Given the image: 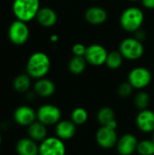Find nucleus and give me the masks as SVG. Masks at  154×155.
I'll use <instances>...</instances> for the list:
<instances>
[{"label": "nucleus", "instance_id": "1", "mask_svg": "<svg viewBox=\"0 0 154 155\" xmlns=\"http://www.w3.org/2000/svg\"><path fill=\"white\" fill-rule=\"evenodd\" d=\"M26 74L33 79H41L47 75L51 69V60L44 52L32 54L26 63Z\"/></svg>", "mask_w": 154, "mask_h": 155}, {"label": "nucleus", "instance_id": "2", "mask_svg": "<svg viewBox=\"0 0 154 155\" xmlns=\"http://www.w3.org/2000/svg\"><path fill=\"white\" fill-rule=\"evenodd\" d=\"M40 8V0H14L12 5L15 18L25 23L35 19Z\"/></svg>", "mask_w": 154, "mask_h": 155}, {"label": "nucleus", "instance_id": "3", "mask_svg": "<svg viewBox=\"0 0 154 155\" xmlns=\"http://www.w3.org/2000/svg\"><path fill=\"white\" fill-rule=\"evenodd\" d=\"M144 21L143 11L137 6H130L124 9L120 16L122 28L128 33H135L141 29Z\"/></svg>", "mask_w": 154, "mask_h": 155}, {"label": "nucleus", "instance_id": "4", "mask_svg": "<svg viewBox=\"0 0 154 155\" xmlns=\"http://www.w3.org/2000/svg\"><path fill=\"white\" fill-rule=\"evenodd\" d=\"M119 51L124 59L137 61L143 57L144 54V46L143 42L136 37H127L121 42Z\"/></svg>", "mask_w": 154, "mask_h": 155}, {"label": "nucleus", "instance_id": "5", "mask_svg": "<svg viewBox=\"0 0 154 155\" xmlns=\"http://www.w3.org/2000/svg\"><path fill=\"white\" fill-rule=\"evenodd\" d=\"M127 81L134 90L141 91L151 84L152 81V74L148 68L143 66H137L129 72Z\"/></svg>", "mask_w": 154, "mask_h": 155}, {"label": "nucleus", "instance_id": "6", "mask_svg": "<svg viewBox=\"0 0 154 155\" xmlns=\"http://www.w3.org/2000/svg\"><path fill=\"white\" fill-rule=\"evenodd\" d=\"M36 118L45 126H53L62 120V111L55 104H44L37 109Z\"/></svg>", "mask_w": 154, "mask_h": 155}, {"label": "nucleus", "instance_id": "7", "mask_svg": "<svg viewBox=\"0 0 154 155\" xmlns=\"http://www.w3.org/2000/svg\"><path fill=\"white\" fill-rule=\"evenodd\" d=\"M30 36L27 24L21 20H15L8 28V38L15 45H25Z\"/></svg>", "mask_w": 154, "mask_h": 155}, {"label": "nucleus", "instance_id": "8", "mask_svg": "<svg viewBox=\"0 0 154 155\" xmlns=\"http://www.w3.org/2000/svg\"><path fill=\"white\" fill-rule=\"evenodd\" d=\"M39 155H66L64 141L57 136H47L39 143Z\"/></svg>", "mask_w": 154, "mask_h": 155}, {"label": "nucleus", "instance_id": "9", "mask_svg": "<svg viewBox=\"0 0 154 155\" xmlns=\"http://www.w3.org/2000/svg\"><path fill=\"white\" fill-rule=\"evenodd\" d=\"M95 142L99 147L104 150L115 148L119 136L117 131L107 126H101L95 133Z\"/></svg>", "mask_w": 154, "mask_h": 155}, {"label": "nucleus", "instance_id": "10", "mask_svg": "<svg viewBox=\"0 0 154 155\" xmlns=\"http://www.w3.org/2000/svg\"><path fill=\"white\" fill-rule=\"evenodd\" d=\"M108 52L104 46L100 44H92L86 47L84 58L88 64L93 66H101L105 64Z\"/></svg>", "mask_w": 154, "mask_h": 155}, {"label": "nucleus", "instance_id": "11", "mask_svg": "<svg viewBox=\"0 0 154 155\" xmlns=\"http://www.w3.org/2000/svg\"><path fill=\"white\" fill-rule=\"evenodd\" d=\"M139 143L138 138L131 133H126L119 136L115 149L119 155H133L137 151Z\"/></svg>", "mask_w": 154, "mask_h": 155}, {"label": "nucleus", "instance_id": "12", "mask_svg": "<svg viewBox=\"0 0 154 155\" xmlns=\"http://www.w3.org/2000/svg\"><path fill=\"white\" fill-rule=\"evenodd\" d=\"M13 117L15 124L23 127H28L30 124L37 120L36 111H34L32 107L28 105L18 106L15 110Z\"/></svg>", "mask_w": 154, "mask_h": 155}, {"label": "nucleus", "instance_id": "13", "mask_svg": "<svg viewBox=\"0 0 154 155\" xmlns=\"http://www.w3.org/2000/svg\"><path fill=\"white\" fill-rule=\"evenodd\" d=\"M135 124L142 133L152 134L154 131V111L149 108L139 111L135 117Z\"/></svg>", "mask_w": 154, "mask_h": 155}, {"label": "nucleus", "instance_id": "14", "mask_svg": "<svg viewBox=\"0 0 154 155\" xmlns=\"http://www.w3.org/2000/svg\"><path fill=\"white\" fill-rule=\"evenodd\" d=\"M77 131V126L69 119H62L54 125V134L63 141H69L73 139Z\"/></svg>", "mask_w": 154, "mask_h": 155}, {"label": "nucleus", "instance_id": "15", "mask_svg": "<svg viewBox=\"0 0 154 155\" xmlns=\"http://www.w3.org/2000/svg\"><path fill=\"white\" fill-rule=\"evenodd\" d=\"M108 14L104 8L98 5H93L86 9L84 13L85 21L93 25H100L106 22Z\"/></svg>", "mask_w": 154, "mask_h": 155}, {"label": "nucleus", "instance_id": "16", "mask_svg": "<svg viewBox=\"0 0 154 155\" xmlns=\"http://www.w3.org/2000/svg\"><path fill=\"white\" fill-rule=\"evenodd\" d=\"M96 118L101 126H107L112 129L117 130L118 122L115 118V113L113 108L109 106L101 107L96 114Z\"/></svg>", "mask_w": 154, "mask_h": 155}, {"label": "nucleus", "instance_id": "17", "mask_svg": "<svg viewBox=\"0 0 154 155\" xmlns=\"http://www.w3.org/2000/svg\"><path fill=\"white\" fill-rule=\"evenodd\" d=\"M17 155H39V144L29 137H23L16 142Z\"/></svg>", "mask_w": 154, "mask_h": 155}, {"label": "nucleus", "instance_id": "18", "mask_svg": "<svg viewBox=\"0 0 154 155\" xmlns=\"http://www.w3.org/2000/svg\"><path fill=\"white\" fill-rule=\"evenodd\" d=\"M56 87L54 83L48 79V78H41L37 79L34 84V92L36 95L43 97V98H48L54 95L55 93Z\"/></svg>", "mask_w": 154, "mask_h": 155}, {"label": "nucleus", "instance_id": "19", "mask_svg": "<svg viewBox=\"0 0 154 155\" xmlns=\"http://www.w3.org/2000/svg\"><path fill=\"white\" fill-rule=\"evenodd\" d=\"M37 23L44 27H52L54 26L58 20L56 12L48 6L41 7L35 17Z\"/></svg>", "mask_w": 154, "mask_h": 155}, {"label": "nucleus", "instance_id": "20", "mask_svg": "<svg viewBox=\"0 0 154 155\" xmlns=\"http://www.w3.org/2000/svg\"><path fill=\"white\" fill-rule=\"evenodd\" d=\"M27 134L28 137L34 140V142L41 143L48 136L47 126L36 120L34 123H33L27 127Z\"/></svg>", "mask_w": 154, "mask_h": 155}, {"label": "nucleus", "instance_id": "21", "mask_svg": "<svg viewBox=\"0 0 154 155\" xmlns=\"http://www.w3.org/2000/svg\"><path fill=\"white\" fill-rule=\"evenodd\" d=\"M87 62L84 56H75L74 55L68 63V70L72 74L80 75L86 69Z\"/></svg>", "mask_w": 154, "mask_h": 155}, {"label": "nucleus", "instance_id": "22", "mask_svg": "<svg viewBox=\"0 0 154 155\" xmlns=\"http://www.w3.org/2000/svg\"><path fill=\"white\" fill-rule=\"evenodd\" d=\"M31 79L32 78L27 74L17 75L13 82V87L15 91L19 94L27 93L31 87Z\"/></svg>", "mask_w": 154, "mask_h": 155}, {"label": "nucleus", "instance_id": "23", "mask_svg": "<svg viewBox=\"0 0 154 155\" xmlns=\"http://www.w3.org/2000/svg\"><path fill=\"white\" fill-rule=\"evenodd\" d=\"M89 118V114L87 110L84 107H76L74 108L70 114V120L76 125H84Z\"/></svg>", "mask_w": 154, "mask_h": 155}, {"label": "nucleus", "instance_id": "24", "mask_svg": "<svg viewBox=\"0 0 154 155\" xmlns=\"http://www.w3.org/2000/svg\"><path fill=\"white\" fill-rule=\"evenodd\" d=\"M133 104L135 108L139 111L148 109L151 104V96L147 92L141 90L135 94L133 99Z\"/></svg>", "mask_w": 154, "mask_h": 155}, {"label": "nucleus", "instance_id": "25", "mask_svg": "<svg viewBox=\"0 0 154 155\" xmlns=\"http://www.w3.org/2000/svg\"><path fill=\"white\" fill-rule=\"evenodd\" d=\"M123 56L122 55V54L120 53V51H112L110 53H108L106 61H105V64L108 68L112 69V70H116L119 69L123 63Z\"/></svg>", "mask_w": 154, "mask_h": 155}, {"label": "nucleus", "instance_id": "26", "mask_svg": "<svg viewBox=\"0 0 154 155\" xmlns=\"http://www.w3.org/2000/svg\"><path fill=\"white\" fill-rule=\"evenodd\" d=\"M136 153L138 155H154V142L152 139L139 141Z\"/></svg>", "mask_w": 154, "mask_h": 155}, {"label": "nucleus", "instance_id": "27", "mask_svg": "<svg viewBox=\"0 0 154 155\" xmlns=\"http://www.w3.org/2000/svg\"><path fill=\"white\" fill-rule=\"evenodd\" d=\"M133 87L129 84V82H123L119 86H118V89H117V93H118V95L121 97V98H129L133 93Z\"/></svg>", "mask_w": 154, "mask_h": 155}, {"label": "nucleus", "instance_id": "28", "mask_svg": "<svg viewBox=\"0 0 154 155\" xmlns=\"http://www.w3.org/2000/svg\"><path fill=\"white\" fill-rule=\"evenodd\" d=\"M86 47L87 46H85L84 44H81V43H77L74 45L72 47L73 54L75 56H84L85 52H86Z\"/></svg>", "mask_w": 154, "mask_h": 155}, {"label": "nucleus", "instance_id": "29", "mask_svg": "<svg viewBox=\"0 0 154 155\" xmlns=\"http://www.w3.org/2000/svg\"><path fill=\"white\" fill-rule=\"evenodd\" d=\"M141 1H142V5L146 9H150V10L154 9V0H141Z\"/></svg>", "mask_w": 154, "mask_h": 155}, {"label": "nucleus", "instance_id": "30", "mask_svg": "<svg viewBox=\"0 0 154 155\" xmlns=\"http://www.w3.org/2000/svg\"><path fill=\"white\" fill-rule=\"evenodd\" d=\"M134 34H135V37H136L137 39H139L140 41H142V42H143V39L145 38V36H146L144 31H143L142 29H139V30L136 31Z\"/></svg>", "mask_w": 154, "mask_h": 155}, {"label": "nucleus", "instance_id": "31", "mask_svg": "<svg viewBox=\"0 0 154 155\" xmlns=\"http://www.w3.org/2000/svg\"><path fill=\"white\" fill-rule=\"evenodd\" d=\"M51 41H52V42H57V41H58V36H57L56 35H51Z\"/></svg>", "mask_w": 154, "mask_h": 155}, {"label": "nucleus", "instance_id": "32", "mask_svg": "<svg viewBox=\"0 0 154 155\" xmlns=\"http://www.w3.org/2000/svg\"><path fill=\"white\" fill-rule=\"evenodd\" d=\"M152 140L154 142V131L152 133Z\"/></svg>", "mask_w": 154, "mask_h": 155}, {"label": "nucleus", "instance_id": "33", "mask_svg": "<svg viewBox=\"0 0 154 155\" xmlns=\"http://www.w3.org/2000/svg\"><path fill=\"white\" fill-rule=\"evenodd\" d=\"M1 143H2V136L0 134V145H1Z\"/></svg>", "mask_w": 154, "mask_h": 155}, {"label": "nucleus", "instance_id": "34", "mask_svg": "<svg viewBox=\"0 0 154 155\" xmlns=\"http://www.w3.org/2000/svg\"><path fill=\"white\" fill-rule=\"evenodd\" d=\"M130 1H132V2H136V1H139V0H130Z\"/></svg>", "mask_w": 154, "mask_h": 155}, {"label": "nucleus", "instance_id": "35", "mask_svg": "<svg viewBox=\"0 0 154 155\" xmlns=\"http://www.w3.org/2000/svg\"><path fill=\"white\" fill-rule=\"evenodd\" d=\"M92 1H96V0H92Z\"/></svg>", "mask_w": 154, "mask_h": 155}]
</instances>
